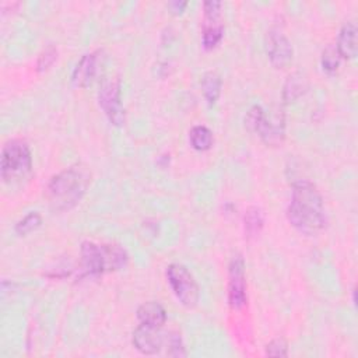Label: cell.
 <instances>
[{
  "label": "cell",
  "instance_id": "obj_13",
  "mask_svg": "<svg viewBox=\"0 0 358 358\" xmlns=\"http://www.w3.org/2000/svg\"><path fill=\"white\" fill-rule=\"evenodd\" d=\"M137 317L143 324L152 326V327H162L166 322V310L159 302L148 301L138 306Z\"/></svg>",
  "mask_w": 358,
  "mask_h": 358
},
{
  "label": "cell",
  "instance_id": "obj_19",
  "mask_svg": "<svg viewBox=\"0 0 358 358\" xmlns=\"http://www.w3.org/2000/svg\"><path fill=\"white\" fill-rule=\"evenodd\" d=\"M341 63V56L338 55L337 49L334 45H329L323 49L322 52V57H320V64L323 71H326L327 74H333L338 70Z\"/></svg>",
  "mask_w": 358,
  "mask_h": 358
},
{
  "label": "cell",
  "instance_id": "obj_22",
  "mask_svg": "<svg viewBox=\"0 0 358 358\" xmlns=\"http://www.w3.org/2000/svg\"><path fill=\"white\" fill-rule=\"evenodd\" d=\"M57 59V50L56 48L53 46H48L45 48L39 56H38V60H36V70L38 71H45L48 70L53 63L55 60Z\"/></svg>",
  "mask_w": 358,
  "mask_h": 358
},
{
  "label": "cell",
  "instance_id": "obj_10",
  "mask_svg": "<svg viewBox=\"0 0 358 358\" xmlns=\"http://www.w3.org/2000/svg\"><path fill=\"white\" fill-rule=\"evenodd\" d=\"M133 345L141 354H157L164 345H166V333H162L161 327H152L141 323L133 331Z\"/></svg>",
  "mask_w": 358,
  "mask_h": 358
},
{
  "label": "cell",
  "instance_id": "obj_7",
  "mask_svg": "<svg viewBox=\"0 0 358 358\" xmlns=\"http://www.w3.org/2000/svg\"><path fill=\"white\" fill-rule=\"evenodd\" d=\"M98 103L112 124H124L126 116L120 96V80L117 77H106L101 81L98 90Z\"/></svg>",
  "mask_w": 358,
  "mask_h": 358
},
{
  "label": "cell",
  "instance_id": "obj_15",
  "mask_svg": "<svg viewBox=\"0 0 358 358\" xmlns=\"http://www.w3.org/2000/svg\"><path fill=\"white\" fill-rule=\"evenodd\" d=\"M221 88H222V80L218 73L215 71H207L204 73L201 78V91L204 95V99L210 106L215 105L221 95Z\"/></svg>",
  "mask_w": 358,
  "mask_h": 358
},
{
  "label": "cell",
  "instance_id": "obj_20",
  "mask_svg": "<svg viewBox=\"0 0 358 358\" xmlns=\"http://www.w3.org/2000/svg\"><path fill=\"white\" fill-rule=\"evenodd\" d=\"M42 224V217L39 213L36 211H31L29 214H27L24 218H21L15 227H14V231L18 234V235H28L31 234L32 231H35L36 228H39Z\"/></svg>",
  "mask_w": 358,
  "mask_h": 358
},
{
  "label": "cell",
  "instance_id": "obj_6",
  "mask_svg": "<svg viewBox=\"0 0 358 358\" xmlns=\"http://www.w3.org/2000/svg\"><path fill=\"white\" fill-rule=\"evenodd\" d=\"M166 281L176 296V299L185 308H194L200 299V289L193 274L180 263H172L165 271Z\"/></svg>",
  "mask_w": 358,
  "mask_h": 358
},
{
  "label": "cell",
  "instance_id": "obj_1",
  "mask_svg": "<svg viewBox=\"0 0 358 358\" xmlns=\"http://www.w3.org/2000/svg\"><path fill=\"white\" fill-rule=\"evenodd\" d=\"M287 218L294 228L305 235H315L324 228L326 213L323 197L317 187L308 179L294 182Z\"/></svg>",
  "mask_w": 358,
  "mask_h": 358
},
{
  "label": "cell",
  "instance_id": "obj_12",
  "mask_svg": "<svg viewBox=\"0 0 358 358\" xmlns=\"http://www.w3.org/2000/svg\"><path fill=\"white\" fill-rule=\"evenodd\" d=\"M357 25L352 21L345 22L340 32L336 49L341 59H354L358 52V41H357Z\"/></svg>",
  "mask_w": 358,
  "mask_h": 358
},
{
  "label": "cell",
  "instance_id": "obj_23",
  "mask_svg": "<svg viewBox=\"0 0 358 358\" xmlns=\"http://www.w3.org/2000/svg\"><path fill=\"white\" fill-rule=\"evenodd\" d=\"M288 345L284 338H274L266 345V355L268 357H287Z\"/></svg>",
  "mask_w": 358,
  "mask_h": 358
},
{
  "label": "cell",
  "instance_id": "obj_18",
  "mask_svg": "<svg viewBox=\"0 0 358 358\" xmlns=\"http://www.w3.org/2000/svg\"><path fill=\"white\" fill-rule=\"evenodd\" d=\"M243 224H245V234L248 235V238L257 236L264 224V217H263L262 210L256 206L249 207L245 213Z\"/></svg>",
  "mask_w": 358,
  "mask_h": 358
},
{
  "label": "cell",
  "instance_id": "obj_4",
  "mask_svg": "<svg viewBox=\"0 0 358 358\" xmlns=\"http://www.w3.org/2000/svg\"><path fill=\"white\" fill-rule=\"evenodd\" d=\"M32 171L29 145L21 138L8 140L1 150L0 175L4 183L15 185L25 180Z\"/></svg>",
  "mask_w": 358,
  "mask_h": 358
},
{
  "label": "cell",
  "instance_id": "obj_17",
  "mask_svg": "<svg viewBox=\"0 0 358 358\" xmlns=\"http://www.w3.org/2000/svg\"><path fill=\"white\" fill-rule=\"evenodd\" d=\"M189 141L190 145L197 151H207L213 145V133L211 130L204 124L193 126L189 131Z\"/></svg>",
  "mask_w": 358,
  "mask_h": 358
},
{
  "label": "cell",
  "instance_id": "obj_21",
  "mask_svg": "<svg viewBox=\"0 0 358 358\" xmlns=\"http://www.w3.org/2000/svg\"><path fill=\"white\" fill-rule=\"evenodd\" d=\"M166 347H168V355L171 357H185L186 350L182 341V337L176 331L166 333Z\"/></svg>",
  "mask_w": 358,
  "mask_h": 358
},
{
  "label": "cell",
  "instance_id": "obj_11",
  "mask_svg": "<svg viewBox=\"0 0 358 358\" xmlns=\"http://www.w3.org/2000/svg\"><path fill=\"white\" fill-rule=\"evenodd\" d=\"M98 64H99V50L84 55L73 70V74H71L73 85L80 88L88 87L96 77Z\"/></svg>",
  "mask_w": 358,
  "mask_h": 358
},
{
  "label": "cell",
  "instance_id": "obj_5",
  "mask_svg": "<svg viewBox=\"0 0 358 358\" xmlns=\"http://www.w3.org/2000/svg\"><path fill=\"white\" fill-rule=\"evenodd\" d=\"M243 123L250 133H257L267 145H278L284 140L285 123L284 115L280 110L267 116L260 105H253L246 112Z\"/></svg>",
  "mask_w": 358,
  "mask_h": 358
},
{
  "label": "cell",
  "instance_id": "obj_2",
  "mask_svg": "<svg viewBox=\"0 0 358 358\" xmlns=\"http://www.w3.org/2000/svg\"><path fill=\"white\" fill-rule=\"evenodd\" d=\"M91 183V171L84 164H73L64 168L48 183L46 196L55 211L73 208L85 194Z\"/></svg>",
  "mask_w": 358,
  "mask_h": 358
},
{
  "label": "cell",
  "instance_id": "obj_9",
  "mask_svg": "<svg viewBox=\"0 0 358 358\" xmlns=\"http://www.w3.org/2000/svg\"><path fill=\"white\" fill-rule=\"evenodd\" d=\"M228 302L231 308L239 309L246 303L245 263L241 255L232 257L228 270Z\"/></svg>",
  "mask_w": 358,
  "mask_h": 358
},
{
  "label": "cell",
  "instance_id": "obj_25",
  "mask_svg": "<svg viewBox=\"0 0 358 358\" xmlns=\"http://www.w3.org/2000/svg\"><path fill=\"white\" fill-rule=\"evenodd\" d=\"M186 6H187V1H178V0L169 1V3L166 4L168 10H169L172 14H180V13H183V10L186 8Z\"/></svg>",
  "mask_w": 358,
  "mask_h": 358
},
{
  "label": "cell",
  "instance_id": "obj_8",
  "mask_svg": "<svg viewBox=\"0 0 358 358\" xmlns=\"http://www.w3.org/2000/svg\"><path fill=\"white\" fill-rule=\"evenodd\" d=\"M264 43L267 57L274 69H284L291 63L294 55L292 43L278 27L268 29Z\"/></svg>",
  "mask_w": 358,
  "mask_h": 358
},
{
  "label": "cell",
  "instance_id": "obj_3",
  "mask_svg": "<svg viewBox=\"0 0 358 358\" xmlns=\"http://www.w3.org/2000/svg\"><path fill=\"white\" fill-rule=\"evenodd\" d=\"M81 267L84 275H102L127 266L129 255L119 245L96 243L85 241L81 243Z\"/></svg>",
  "mask_w": 358,
  "mask_h": 358
},
{
  "label": "cell",
  "instance_id": "obj_24",
  "mask_svg": "<svg viewBox=\"0 0 358 358\" xmlns=\"http://www.w3.org/2000/svg\"><path fill=\"white\" fill-rule=\"evenodd\" d=\"M204 10V20H218L221 15L222 10V3L221 1H204L203 4Z\"/></svg>",
  "mask_w": 358,
  "mask_h": 358
},
{
  "label": "cell",
  "instance_id": "obj_14",
  "mask_svg": "<svg viewBox=\"0 0 358 358\" xmlns=\"http://www.w3.org/2000/svg\"><path fill=\"white\" fill-rule=\"evenodd\" d=\"M309 88V81L308 77L301 73V71H295L291 73L282 87V101L289 103L296 101L299 96H302Z\"/></svg>",
  "mask_w": 358,
  "mask_h": 358
},
{
  "label": "cell",
  "instance_id": "obj_16",
  "mask_svg": "<svg viewBox=\"0 0 358 358\" xmlns=\"http://www.w3.org/2000/svg\"><path fill=\"white\" fill-rule=\"evenodd\" d=\"M224 35V25L218 20H204L203 25V35H201V43L203 48L210 50L214 49L222 39Z\"/></svg>",
  "mask_w": 358,
  "mask_h": 358
}]
</instances>
